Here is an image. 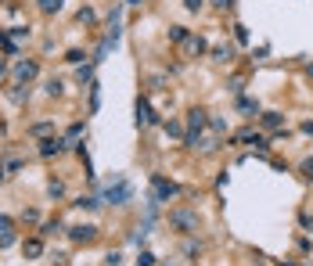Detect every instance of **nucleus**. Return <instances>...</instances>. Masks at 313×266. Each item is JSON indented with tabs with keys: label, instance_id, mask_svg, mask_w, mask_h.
Segmentation results:
<instances>
[{
	"label": "nucleus",
	"instance_id": "1",
	"mask_svg": "<svg viewBox=\"0 0 313 266\" xmlns=\"http://www.w3.org/2000/svg\"><path fill=\"white\" fill-rule=\"evenodd\" d=\"M169 223L180 230V234H195V230H198V212H191V209H173V212H169Z\"/></svg>",
	"mask_w": 313,
	"mask_h": 266
},
{
	"label": "nucleus",
	"instance_id": "2",
	"mask_svg": "<svg viewBox=\"0 0 313 266\" xmlns=\"http://www.w3.org/2000/svg\"><path fill=\"white\" fill-rule=\"evenodd\" d=\"M205 122H209V115L202 112V108H191L187 112V144L191 148H198V133L205 130Z\"/></svg>",
	"mask_w": 313,
	"mask_h": 266
},
{
	"label": "nucleus",
	"instance_id": "3",
	"mask_svg": "<svg viewBox=\"0 0 313 266\" xmlns=\"http://www.w3.org/2000/svg\"><path fill=\"white\" fill-rule=\"evenodd\" d=\"M152 187H155V191H152V201H169L173 194H180V187H176L173 180H166V177H155Z\"/></svg>",
	"mask_w": 313,
	"mask_h": 266
},
{
	"label": "nucleus",
	"instance_id": "4",
	"mask_svg": "<svg viewBox=\"0 0 313 266\" xmlns=\"http://www.w3.org/2000/svg\"><path fill=\"white\" fill-rule=\"evenodd\" d=\"M104 201H112V205H123V201H130V183L119 177L115 180V187L108 183V191H104Z\"/></svg>",
	"mask_w": 313,
	"mask_h": 266
},
{
	"label": "nucleus",
	"instance_id": "5",
	"mask_svg": "<svg viewBox=\"0 0 313 266\" xmlns=\"http://www.w3.org/2000/svg\"><path fill=\"white\" fill-rule=\"evenodd\" d=\"M155 122H158V115L152 112V104L137 101V126H155Z\"/></svg>",
	"mask_w": 313,
	"mask_h": 266
},
{
	"label": "nucleus",
	"instance_id": "6",
	"mask_svg": "<svg viewBox=\"0 0 313 266\" xmlns=\"http://www.w3.org/2000/svg\"><path fill=\"white\" fill-rule=\"evenodd\" d=\"M94 234H97V230H94L90 223H79V227L69 230V238H72V241H94Z\"/></svg>",
	"mask_w": 313,
	"mask_h": 266
},
{
	"label": "nucleus",
	"instance_id": "7",
	"mask_svg": "<svg viewBox=\"0 0 313 266\" xmlns=\"http://www.w3.org/2000/svg\"><path fill=\"white\" fill-rule=\"evenodd\" d=\"M36 72H40V69H36V61H22V65H18V72H14V76H18L22 83H29V80H36Z\"/></svg>",
	"mask_w": 313,
	"mask_h": 266
},
{
	"label": "nucleus",
	"instance_id": "8",
	"mask_svg": "<svg viewBox=\"0 0 313 266\" xmlns=\"http://www.w3.org/2000/svg\"><path fill=\"white\" fill-rule=\"evenodd\" d=\"M22 252H25L29 259H40V256H43V241H40V238H29V241L22 245Z\"/></svg>",
	"mask_w": 313,
	"mask_h": 266
},
{
	"label": "nucleus",
	"instance_id": "9",
	"mask_svg": "<svg viewBox=\"0 0 313 266\" xmlns=\"http://www.w3.org/2000/svg\"><path fill=\"white\" fill-rule=\"evenodd\" d=\"M58 151H62V140H43V144H40V155H43V159H51V155H58Z\"/></svg>",
	"mask_w": 313,
	"mask_h": 266
},
{
	"label": "nucleus",
	"instance_id": "10",
	"mask_svg": "<svg viewBox=\"0 0 313 266\" xmlns=\"http://www.w3.org/2000/svg\"><path fill=\"white\" fill-rule=\"evenodd\" d=\"M169 40H173V43H187V29H184V25H173V29H169Z\"/></svg>",
	"mask_w": 313,
	"mask_h": 266
},
{
	"label": "nucleus",
	"instance_id": "11",
	"mask_svg": "<svg viewBox=\"0 0 313 266\" xmlns=\"http://www.w3.org/2000/svg\"><path fill=\"white\" fill-rule=\"evenodd\" d=\"M187 51H191V54H202V51H205V40H202V36H187Z\"/></svg>",
	"mask_w": 313,
	"mask_h": 266
},
{
	"label": "nucleus",
	"instance_id": "12",
	"mask_svg": "<svg viewBox=\"0 0 313 266\" xmlns=\"http://www.w3.org/2000/svg\"><path fill=\"white\" fill-rule=\"evenodd\" d=\"M40 11H43V14H54V11H62V0H40Z\"/></svg>",
	"mask_w": 313,
	"mask_h": 266
},
{
	"label": "nucleus",
	"instance_id": "13",
	"mask_svg": "<svg viewBox=\"0 0 313 266\" xmlns=\"http://www.w3.org/2000/svg\"><path fill=\"white\" fill-rule=\"evenodd\" d=\"M263 126H266V130H277V126H281V115H277V112H266V115H263Z\"/></svg>",
	"mask_w": 313,
	"mask_h": 266
},
{
	"label": "nucleus",
	"instance_id": "14",
	"mask_svg": "<svg viewBox=\"0 0 313 266\" xmlns=\"http://www.w3.org/2000/svg\"><path fill=\"white\" fill-rule=\"evenodd\" d=\"M213 54H216V61H231V58H234V51H231V47H216Z\"/></svg>",
	"mask_w": 313,
	"mask_h": 266
},
{
	"label": "nucleus",
	"instance_id": "15",
	"mask_svg": "<svg viewBox=\"0 0 313 266\" xmlns=\"http://www.w3.org/2000/svg\"><path fill=\"white\" fill-rule=\"evenodd\" d=\"M137 266H155V256H152V252H141V256H137Z\"/></svg>",
	"mask_w": 313,
	"mask_h": 266
},
{
	"label": "nucleus",
	"instance_id": "16",
	"mask_svg": "<svg viewBox=\"0 0 313 266\" xmlns=\"http://www.w3.org/2000/svg\"><path fill=\"white\" fill-rule=\"evenodd\" d=\"M76 205H79V209H97V198H79Z\"/></svg>",
	"mask_w": 313,
	"mask_h": 266
},
{
	"label": "nucleus",
	"instance_id": "17",
	"mask_svg": "<svg viewBox=\"0 0 313 266\" xmlns=\"http://www.w3.org/2000/svg\"><path fill=\"white\" fill-rule=\"evenodd\" d=\"M303 177H306V180H313V159H306V162H303Z\"/></svg>",
	"mask_w": 313,
	"mask_h": 266
},
{
	"label": "nucleus",
	"instance_id": "18",
	"mask_svg": "<svg viewBox=\"0 0 313 266\" xmlns=\"http://www.w3.org/2000/svg\"><path fill=\"white\" fill-rule=\"evenodd\" d=\"M79 22L90 25V22H94V11H90V7H83V11H79Z\"/></svg>",
	"mask_w": 313,
	"mask_h": 266
},
{
	"label": "nucleus",
	"instance_id": "19",
	"mask_svg": "<svg viewBox=\"0 0 313 266\" xmlns=\"http://www.w3.org/2000/svg\"><path fill=\"white\" fill-rule=\"evenodd\" d=\"M47 191H51V194H54V198H62V194H65V187H62V183H58V180H54V183H51V187H47Z\"/></svg>",
	"mask_w": 313,
	"mask_h": 266
},
{
	"label": "nucleus",
	"instance_id": "20",
	"mask_svg": "<svg viewBox=\"0 0 313 266\" xmlns=\"http://www.w3.org/2000/svg\"><path fill=\"white\" fill-rule=\"evenodd\" d=\"M234 36H237V43H248V33H245V25H237V29H234Z\"/></svg>",
	"mask_w": 313,
	"mask_h": 266
},
{
	"label": "nucleus",
	"instance_id": "21",
	"mask_svg": "<svg viewBox=\"0 0 313 266\" xmlns=\"http://www.w3.org/2000/svg\"><path fill=\"white\" fill-rule=\"evenodd\" d=\"M11 230V220H7V216H0V234H7Z\"/></svg>",
	"mask_w": 313,
	"mask_h": 266
},
{
	"label": "nucleus",
	"instance_id": "22",
	"mask_svg": "<svg viewBox=\"0 0 313 266\" xmlns=\"http://www.w3.org/2000/svg\"><path fill=\"white\" fill-rule=\"evenodd\" d=\"M184 4H187V11H198V7H202V0H184Z\"/></svg>",
	"mask_w": 313,
	"mask_h": 266
},
{
	"label": "nucleus",
	"instance_id": "23",
	"mask_svg": "<svg viewBox=\"0 0 313 266\" xmlns=\"http://www.w3.org/2000/svg\"><path fill=\"white\" fill-rule=\"evenodd\" d=\"M216 7H234V0H213Z\"/></svg>",
	"mask_w": 313,
	"mask_h": 266
},
{
	"label": "nucleus",
	"instance_id": "24",
	"mask_svg": "<svg viewBox=\"0 0 313 266\" xmlns=\"http://www.w3.org/2000/svg\"><path fill=\"white\" fill-rule=\"evenodd\" d=\"M303 133H313V122H303Z\"/></svg>",
	"mask_w": 313,
	"mask_h": 266
},
{
	"label": "nucleus",
	"instance_id": "25",
	"mask_svg": "<svg viewBox=\"0 0 313 266\" xmlns=\"http://www.w3.org/2000/svg\"><path fill=\"white\" fill-rule=\"evenodd\" d=\"M126 4H141V0H126Z\"/></svg>",
	"mask_w": 313,
	"mask_h": 266
}]
</instances>
